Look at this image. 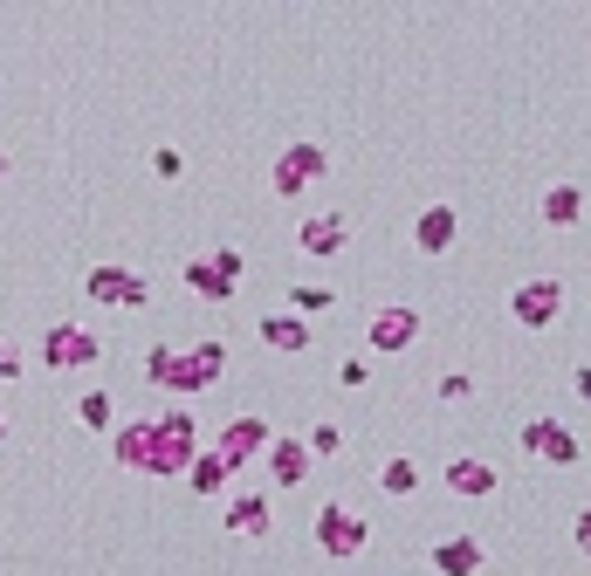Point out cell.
I'll return each instance as SVG.
<instances>
[{
  "label": "cell",
  "mask_w": 591,
  "mask_h": 576,
  "mask_svg": "<svg viewBox=\"0 0 591 576\" xmlns=\"http://www.w3.org/2000/svg\"><path fill=\"white\" fill-rule=\"evenodd\" d=\"M220 364H227V350L220 344H159L145 357V378L151 385H166V391H179V398H193V391H207L214 378H220Z\"/></svg>",
  "instance_id": "6da1fadb"
},
{
  "label": "cell",
  "mask_w": 591,
  "mask_h": 576,
  "mask_svg": "<svg viewBox=\"0 0 591 576\" xmlns=\"http://www.w3.org/2000/svg\"><path fill=\"white\" fill-rule=\"evenodd\" d=\"M193 453H200V426H193V411H166V419H151L145 474H186Z\"/></svg>",
  "instance_id": "7a4b0ae2"
},
{
  "label": "cell",
  "mask_w": 591,
  "mask_h": 576,
  "mask_svg": "<svg viewBox=\"0 0 591 576\" xmlns=\"http://www.w3.org/2000/svg\"><path fill=\"white\" fill-rule=\"evenodd\" d=\"M83 296L104 302V309H145L151 302V281L138 268H125V261H104V268L83 275Z\"/></svg>",
  "instance_id": "3957f363"
},
{
  "label": "cell",
  "mask_w": 591,
  "mask_h": 576,
  "mask_svg": "<svg viewBox=\"0 0 591 576\" xmlns=\"http://www.w3.org/2000/svg\"><path fill=\"white\" fill-rule=\"evenodd\" d=\"M186 288L200 302H227L234 288H242V255H234V247H214V255H193L186 261Z\"/></svg>",
  "instance_id": "277c9868"
},
{
  "label": "cell",
  "mask_w": 591,
  "mask_h": 576,
  "mask_svg": "<svg viewBox=\"0 0 591 576\" xmlns=\"http://www.w3.org/2000/svg\"><path fill=\"white\" fill-rule=\"evenodd\" d=\"M324 172H331V158H324V145H289L283 158L268 165V186L283 192V199H296V192H309V186H317Z\"/></svg>",
  "instance_id": "5b68a950"
},
{
  "label": "cell",
  "mask_w": 591,
  "mask_h": 576,
  "mask_svg": "<svg viewBox=\"0 0 591 576\" xmlns=\"http://www.w3.org/2000/svg\"><path fill=\"white\" fill-rule=\"evenodd\" d=\"M317 543H324V556L351 563V556H358V549L372 543V528H365L358 515H351L344 501H324V508H317Z\"/></svg>",
  "instance_id": "8992f818"
},
{
  "label": "cell",
  "mask_w": 591,
  "mask_h": 576,
  "mask_svg": "<svg viewBox=\"0 0 591 576\" xmlns=\"http://www.w3.org/2000/svg\"><path fill=\"white\" fill-rule=\"evenodd\" d=\"M97 357H104V337L83 329V322H56L42 337V364L49 370H76V364H97Z\"/></svg>",
  "instance_id": "52a82bcc"
},
{
  "label": "cell",
  "mask_w": 591,
  "mask_h": 576,
  "mask_svg": "<svg viewBox=\"0 0 591 576\" xmlns=\"http://www.w3.org/2000/svg\"><path fill=\"white\" fill-rule=\"evenodd\" d=\"M558 309H564V281H523L516 288V296H509V316H516L523 329H550V322H558Z\"/></svg>",
  "instance_id": "ba28073f"
},
{
  "label": "cell",
  "mask_w": 591,
  "mask_h": 576,
  "mask_svg": "<svg viewBox=\"0 0 591 576\" xmlns=\"http://www.w3.org/2000/svg\"><path fill=\"white\" fill-rule=\"evenodd\" d=\"M365 344H372L378 357H392V350H413V344H420V309H406V302H385V309L372 316V329H365Z\"/></svg>",
  "instance_id": "9c48e42d"
},
{
  "label": "cell",
  "mask_w": 591,
  "mask_h": 576,
  "mask_svg": "<svg viewBox=\"0 0 591 576\" xmlns=\"http://www.w3.org/2000/svg\"><path fill=\"white\" fill-rule=\"evenodd\" d=\"M523 446L536 453L543 467H571V460H578V433L558 426V419H530V426H523Z\"/></svg>",
  "instance_id": "30bf717a"
},
{
  "label": "cell",
  "mask_w": 591,
  "mask_h": 576,
  "mask_svg": "<svg viewBox=\"0 0 591 576\" xmlns=\"http://www.w3.org/2000/svg\"><path fill=\"white\" fill-rule=\"evenodd\" d=\"M268 439H275V433H268V419H255V411H248V419H234V426L220 433L214 460H220V467H242V460H255V453H262Z\"/></svg>",
  "instance_id": "8fae6325"
},
{
  "label": "cell",
  "mask_w": 591,
  "mask_h": 576,
  "mask_svg": "<svg viewBox=\"0 0 591 576\" xmlns=\"http://www.w3.org/2000/svg\"><path fill=\"white\" fill-rule=\"evenodd\" d=\"M454 240H461V213H454V206H426V213L413 220V247H420V255H447Z\"/></svg>",
  "instance_id": "7c38bea8"
},
{
  "label": "cell",
  "mask_w": 591,
  "mask_h": 576,
  "mask_svg": "<svg viewBox=\"0 0 591 576\" xmlns=\"http://www.w3.org/2000/svg\"><path fill=\"white\" fill-rule=\"evenodd\" d=\"M344 220L337 213H317V220H303L296 227V247H303V255H317V261H331V255H344Z\"/></svg>",
  "instance_id": "4fadbf2b"
},
{
  "label": "cell",
  "mask_w": 591,
  "mask_h": 576,
  "mask_svg": "<svg viewBox=\"0 0 591 576\" xmlns=\"http://www.w3.org/2000/svg\"><path fill=\"white\" fill-rule=\"evenodd\" d=\"M262 344H268V350H283V357H303V350H309V322H303L296 309L262 316Z\"/></svg>",
  "instance_id": "5bb4252c"
},
{
  "label": "cell",
  "mask_w": 591,
  "mask_h": 576,
  "mask_svg": "<svg viewBox=\"0 0 591 576\" xmlns=\"http://www.w3.org/2000/svg\"><path fill=\"white\" fill-rule=\"evenodd\" d=\"M262 453H268V474H275V487H296V480L309 474V453H303V439H268Z\"/></svg>",
  "instance_id": "9a60e30c"
},
{
  "label": "cell",
  "mask_w": 591,
  "mask_h": 576,
  "mask_svg": "<svg viewBox=\"0 0 591 576\" xmlns=\"http://www.w3.org/2000/svg\"><path fill=\"white\" fill-rule=\"evenodd\" d=\"M433 569H441V576H475L482 569V543H475V535H447V543L433 549Z\"/></svg>",
  "instance_id": "2e32d148"
},
{
  "label": "cell",
  "mask_w": 591,
  "mask_h": 576,
  "mask_svg": "<svg viewBox=\"0 0 591 576\" xmlns=\"http://www.w3.org/2000/svg\"><path fill=\"white\" fill-rule=\"evenodd\" d=\"M447 487L467 494V501H482V494H495V467H489V460H467V453H461V460H447Z\"/></svg>",
  "instance_id": "e0dca14e"
},
{
  "label": "cell",
  "mask_w": 591,
  "mask_h": 576,
  "mask_svg": "<svg viewBox=\"0 0 591 576\" xmlns=\"http://www.w3.org/2000/svg\"><path fill=\"white\" fill-rule=\"evenodd\" d=\"M536 213H543V227H578V213H584V192H578V186H550Z\"/></svg>",
  "instance_id": "ac0fdd59"
},
{
  "label": "cell",
  "mask_w": 591,
  "mask_h": 576,
  "mask_svg": "<svg viewBox=\"0 0 591 576\" xmlns=\"http://www.w3.org/2000/svg\"><path fill=\"white\" fill-rule=\"evenodd\" d=\"M227 528H234V535H268V501H262V494L227 501Z\"/></svg>",
  "instance_id": "d6986e66"
},
{
  "label": "cell",
  "mask_w": 591,
  "mask_h": 576,
  "mask_svg": "<svg viewBox=\"0 0 591 576\" xmlns=\"http://www.w3.org/2000/svg\"><path fill=\"white\" fill-rule=\"evenodd\" d=\"M145 453H151V419L117 433V467H138V474H145Z\"/></svg>",
  "instance_id": "ffe728a7"
},
{
  "label": "cell",
  "mask_w": 591,
  "mask_h": 576,
  "mask_svg": "<svg viewBox=\"0 0 591 576\" xmlns=\"http://www.w3.org/2000/svg\"><path fill=\"white\" fill-rule=\"evenodd\" d=\"M378 487H385V494H413V487H420V467L400 453V460H385V467H378Z\"/></svg>",
  "instance_id": "44dd1931"
},
{
  "label": "cell",
  "mask_w": 591,
  "mask_h": 576,
  "mask_svg": "<svg viewBox=\"0 0 591 576\" xmlns=\"http://www.w3.org/2000/svg\"><path fill=\"white\" fill-rule=\"evenodd\" d=\"M76 419H83V426H97V433H110V419H117V411H110V391L76 398Z\"/></svg>",
  "instance_id": "7402d4cb"
},
{
  "label": "cell",
  "mask_w": 591,
  "mask_h": 576,
  "mask_svg": "<svg viewBox=\"0 0 591 576\" xmlns=\"http://www.w3.org/2000/svg\"><path fill=\"white\" fill-rule=\"evenodd\" d=\"M186 480H193V487H200V494H214V487L227 480V467L214 460V453H193V467H186Z\"/></svg>",
  "instance_id": "603a6c76"
},
{
  "label": "cell",
  "mask_w": 591,
  "mask_h": 576,
  "mask_svg": "<svg viewBox=\"0 0 591 576\" xmlns=\"http://www.w3.org/2000/svg\"><path fill=\"white\" fill-rule=\"evenodd\" d=\"M331 302H337V288H324V281L296 288V309H303V316H317V309H331Z\"/></svg>",
  "instance_id": "cb8c5ba5"
},
{
  "label": "cell",
  "mask_w": 591,
  "mask_h": 576,
  "mask_svg": "<svg viewBox=\"0 0 591 576\" xmlns=\"http://www.w3.org/2000/svg\"><path fill=\"white\" fill-rule=\"evenodd\" d=\"M151 172H159V179H179V172H186V151L159 145V151H151Z\"/></svg>",
  "instance_id": "d4e9b609"
},
{
  "label": "cell",
  "mask_w": 591,
  "mask_h": 576,
  "mask_svg": "<svg viewBox=\"0 0 591 576\" xmlns=\"http://www.w3.org/2000/svg\"><path fill=\"white\" fill-rule=\"evenodd\" d=\"M337 446H344V433H337V426H317V433L303 439V453H309V460H317V453H337Z\"/></svg>",
  "instance_id": "484cf974"
},
{
  "label": "cell",
  "mask_w": 591,
  "mask_h": 576,
  "mask_svg": "<svg viewBox=\"0 0 591 576\" xmlns=\"http://www.w3.org/2000/svg\"><path fill=\"white\" fill-rule=\"evenodd\" d=\"M365 378H372V364H365V357H344V364H337V385H344V391H358Z\"/></svg>",
  "instance_id": "4316f807"
},
{
  "label": "cell",
  "mask_w": 591,
  "mask_h": 576,
  "mask_svg": "<svg viewBox=\"0 0 591 576\" xmlns=\"http://www.w3.org/2000/svg\"><path fill=\"white\" fill-rule=\"evenodd\" d=\"M441 398H475V378H467V370H447V378H441Z\"/></svg>",
  "instance_id": "83f0119b"
},
{
  "label": "cell",
  "mask_w": 591,
  "mask_h": 576,
  "mask_svg": "<svg viewBox=\"0 0 591 576\" xmlns=\"http://www.w3.org/2000/svg\"><path fill=\"white\" fill-rule=\"evenodd\" d=\"M0 378H21V350L14 344H0Z\"/></svg>",
  "instance_id": "f1b7e54d"
},
{
  "label": "cell",
  "mask_w": 591,
  "mask_h": 576,
  "mask_svg": "<svg viewBox=\"0 0 591 576\" xmlns=\"http://www.w3.org/2000/svg\"><path fill=\"white\" fill-rule=\"evenodd\" d=\"M571 385H578V391H584V405H591V364H578V370H571Z\"/></svg>",
  "instance_id": "f546056e"
},
{
  "label": "cell",
  "mask_w": 591,
  "mask_h": 576,
  "mask_svg": "<svg viewBox=\"0 0 591 576\" xmlns=\"http://www.w3.org/2000/svg\"><path fill=\"white\" fill-rule=\"evenodd\" d=\"M571 535H578V549H591V515H578V528H571Z\"/></svg>",
  "instance_id": "4dcf8cb0"
},
{
  "label": "cell",
  "mask_w": 591,
  "mask_h": 576,
  "mask_svg": "<svg viewBox=\"0 0 591 576\" xmlns=\"http://www.w3.org/2000/svg\"><path fill=\"white\" fill-rule=\"evenodd\" d=\"M0 179H8V151H0Z\"/></svg>",
  "instance_id": "1f68e13d"
},
{
  "label": "cell",
  "mask_w": 591,
  "mask_h": 576,
  "mask_svg": "<svg viewBox=\"0 0 591 576\" xmlns=\"http://www.w3.org/2000/svg\"><path fill=\"white\" fill-rule=\"evenodd\" d=\"M0 433H8V419H0Z\"/></svg>",
  "instance_id": "d6a6232c"
}]
</instances>
